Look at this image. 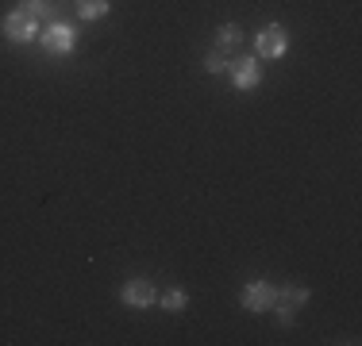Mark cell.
Listing matches in <instances>:
<instances>
[{
	"label": "cell",
	"instance_id": "10",
	"mask_svg": "<svg viewBox=\"0 0 362 346\" xmlns=\"http://www.w3.org/2000/svg\"><path fill=\"white\" fill-rule=\"evenodd\" d=\"M278 300H286L289 308H297V304H305V300H308V289H305V285H286V289L278 292Z\"/></svg>",
	"mask_w": 362,
	"mask_h": 346
},
{
	"label": "cell",
	"instance_id": "5",
	"mask_svg": "<svg viewBox=\"0 0 362 346\" xmlns=\"http://www.w3.org/2000/svg\"><path fill=\"white\" fill-rule=\"evenodd\" d=\"M239 300H243L247 311H270L274 300H278V289H274L270 281H262V277H258V281H251L243 292H239Z\"/></svg>",
	"mask_w": 362,
	"mask_h": 346
},
{
	"label": "cell",
	"instance_id": "9",
	"mask_svg": "<svg viewBox=\"0 0 362 346\" xmlns=\"http://www.w3.org/2000/svg\"><path fill=\"white\" fill-rule=\"evenodd\" d=\"M216 39H220V47L235 50V47H243V28H239V23H223L216 31Z\"/></svg>",
	"mask_w": 362,
	"mask_h": 346
},
{
	"label": "cell",
	"instance_id": "8",
	"mask_svg": "<svg viewBox=\"0 0 362 346\" xmlns=\"http://www.w3.org/2000/svg\"><path fill=\"white\" fill-rule=\"evenodd\" d=\"M20 8H23V12H28V16H35V20L42 23V20H54V4H50V0H20Z\"/></svg>",
	"mask_w": 362,
	"mask_h": 346
},
{
	"label": "cell",
	"instance_id": "4",
	"mask_svg": "<svg viewBox=\"0 0 362 346\" xmlns=\"http://www.w3.org/2000/svg\"><path fill=\"white\" fill-rule=\"evenodd\" d=\"M228 73H231V85H235L239 93H251L262 85V62H258V58H231Z\"/></svg>",
	"mask_w": 362,
	"mask_h": 346
},
{
	"label": "cell",
	"instance_id": "6",
	"mask_svg": "<svg viewBox=\"0 0 362 346\" xmlns=\"http://www.w3.org/2000/svg\"><path fill=\"white\" fill-rule=\"evenodd\" d=\"M119 297H124V304L127 308H154V285L151 281H143V277H135V281H127L124 285V292H119Z\"/></svg>",
	"mask_w": 362,
	"mask_h": 346
},
{
	"label": "cell",
	"instance_id": "11",
	"mask_svg": "<svg viewBox=\"0 0 362 346\" xmlns=\"http://www.w3.org/2000/svg\"><path fill=\"white\" fill-rule=\"evenodd\" d=\"M185 304H189L185 289H170L166 297H162V308H166V311H181V308H185Z\"/></svg>",
	"mask_w": 362,
	"mask_h": 346
},
{
	"label": "cell",
	"instance_id": "2",
	"mask_svg": "<svg viewBox=\"0 0 362 346\" xmlns=\"http://www.w3.org/2000/svg\"><path fill=\"white\" fill-rule=\"evenodd\" d=\"M286 50H289V31L281 28V23H266V28L255 35V54L258 58L278 62V58H286Z\"/></svg>",
	"mask_w": 362,
	"mask_h": 346
},
{
	"label": "cell",
	"instance_id": "3",
	"mask_svg": "<svg viewBox=\"0 0 362 346\" xmlns=\"http://www.w3.org/2000/svg\"><path fill=\"white\" fill-rule=\"evenodd\" d=\"M42 31V23L35 20V16H28L23 8H16V12L4 16V39L16 42V47H23V42H35Z\"/></svg>",
	"mask_w": 362,
	"mask_h": 346
},
{
	"label": "cell",
	"instance_id": "13",
	"mask_svg": "<svg viewBox=\"0 0 362 346\" xmlns=\"http://www.w3.org/2000/svg\"><path fill=\"white\" fill-rule=\"evenodd\" d=\"M274 308H278V319H281V327H289V323H293V308L286 304V300H274Z\"/></svg>",
	"mask_w": 362,
	"mask_h": 346
},
{
	"label": "cell",
	"instance_id": "12",
	"mask_svg": "<svg viewBox=\"0 0 362 346\" xmlns=\"http://www.w3.org/2000/svg\"><path fill=\"white\" fill-rule=\"evenodd\" d=\"M204 69H209V73H223V69H228V58H223L220 50H209V54H204Z\"/></svg>",
	"mask_w": 362,
	"mask_h": 346
},
{
	"label": "cell",
	"instance_id": "1",
	"mask_svg": "<svg viewBox=\"0 0 362 346\" xmlns=\"http://www.w3.org/2000/svg\"><path fill=\"white\" fill-rule=\"evenodd\" d=\"M39 47L47 50V54H74L77 47V28L74 23H62V20H50L47 28L39 31Z\"/></svg>",
	"mask_w": 362,
	"mask_h": 346
},
{
	"label": "cell",
	"instance_id": "7",
	"mask_svg": "<svg viewBox=\"0 0 362 346\" xmlns=\"http://www.w3.org/2000/svg\"><path fill=\"white\" fill-rule=\"evenodd\" d=\"M77 4V16L81 20H105L112 12V0H74Z\"/></svg>",
	"mask_w": 362,
	"mask_h": 346
}]
</instances>
